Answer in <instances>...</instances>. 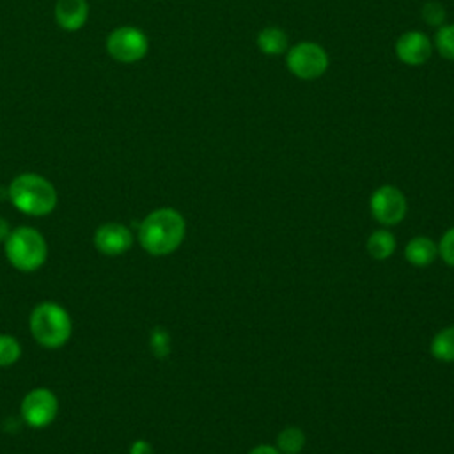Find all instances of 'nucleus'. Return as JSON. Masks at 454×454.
<instances>
[{
	"instance_id": "f257e3e1",
	"label": "nucleus",
	"mask_w": 454,
	"mask_h": 454,
	"mask_svg": "<svg viewBox=\"0 0 454 454\" xmlns=\"http://www.w3.org/2000/svg\"><path fill=\"white\" fill-rule=\"evenodd\" d=\"M186 234V222L177 209L151 211L138 227V241L151 255H168L179 248Z\"/></svg>"
},
{
	"instance_id": "f03ea898",
	"label": "nucleus",
	"mask_w": 454,
	"mask_h": 454,
	"mask_svg": "<svg viewBox=\"0 0 454 454\" xmlns=\"http://www.w3.org/2000/svg\"><path fill=\"white\" fill-rule=\"evenodd\" d=\"M7 197L18 211L30 216L50 215L57 206L55 186L34 172L16 176L7 188Z\"/></svg>"
},
{
	"instance_id": "7ed1b4c3",
	"label": "nucleus",
	"mask_w": 454,
	"mask_h": 454,
	"mask_svg": "<svg viewBox=\"0 0 454 454\" xmlns=\"http://www.w3.org/2000/svg\"><path fill=\"white\" fill-rule=\"evenodd\" d=\"M28 326L37 344L48 349H57L64 346L73 332V321L69 312L55 301L37 303L32 309Z\"/></svg>"
},
{
	"instance_id": "20e7f679",
	"label": "nucleus",
	"mask_w": 454,
	"mask_h": 454,
	"mask_svg": "<svg viewBox=\"0 0 454 454\" xmlns=\"http://www.w3.org/2000/svg\"><path fill=\"white\" fill-rule=\"evenodd\" d=\"M5 243L7 261L20 271L39 270L48 255V245L44 236L28 225L16 227L9 232Z\"/></svg>"
},
{
	"instance_id": "39448f33",
	"label": "nucleus",
	"mask_w": 454,
	"mask_h": 454,
	"mask_svg": "<svg viewBox=\"0 0 454 454\" xmlns=\"http://www.w3.org/2000/svg\"><path fill=\"white\" fill-rule=\"evenodd\" d=\"M286 66L300 80H316L328 69V55L317 43L301 41L287 50Z\"/></svg>"
},
{
	"instance_id": "423d86ee",
	"label": "nucleus",
	"mask_w": 454,
	"mask_h": 454,
	"mask_svg": "<svg viewBox=\"0 0 454 454\" xmlns=\"http://www.w3.org/2000/svg\"><path fill=\"white\" fill-rule=\"evenodd\" d=\"M369 207L376 222H380L381 225L392 227L401 223V220L406 216L408 202L404 193L399 188L392 184H383L372 192Z\"/></svg>"
},
{
	"instance_id": "0eeeda50",
	"label": "nucleus",
	"mask_w": 454,
	"mask_h": 454,
	"mask_svg": "<svg viewBox=\"0 0 454 454\" xmlns=\"http://www.w3.org/2000/svg\"><path fill=\"white\" fill-rule=\"evenodd\" d=\"M149 48L145 34L137 27H119L110 32L106 39V50L112 59L131 64L145 57Z\"/></svg>"
},
{
	"instance_id": "6e6552de",
	"label": "nucleus",
	"mask_w": 454,
	"mask_h": 454,
	"mask_svg": "<svg viewBox=\"0 0 454 454\" xmlns=\"http://www.w3.org/2000/svg\"><path fill=\"white\" fill-rule=\"evenodd\" d=\"M21 419L30 427H46L51 424L59 411L57 395L44 387L30 390L21 401Z\"/></svg>"
},
{
	"instance_id": "1a4fd4ad",
	"label": "nucleus",
	"mask_w": 454,
	"mask_h": 454,
	"mask_svg": "<svg viewBox=\"0 0 454 454\" xmlns=\"http://www.w3.org/2000/svg\"><path fill=\"white\" fill-rule=\"evenodd\" d=\"M131 245H133L131 231L119 222L103 223L94 232V247L98 248V252L105 255H121L126 250H129Z\"/></svg>"
},
{
	"instance_id": "9d476101",
	"label": "nucleus",
	"mask_w": 454,
	"mask_h": 454,
	"mask_svg": "<svg viewBox=\"0 0 454 454\" xmlns=\"http://www.w3.org/2000/svg\"><path fill=\"white\" fill-rule=\"evenodd\" d=\"M433 53L431 39L419 30H410L399 35L395 41V55L408 66H420L429 60Z\"/></svg>"
},
{
	"instance_id": "9b49d317",
	"label": "nucleus",
	"mask_w": 454,
	"mask_h": 454,
	"mask_svg": "<svg viewBox=\"0 0 454 454\" xmlns=\"http://www.w3.org/2000/svg\"><path fill=\"white\" fill-rule=\"evenodd\" d=\"M55 21L67 32L80 30L89 16V4L85 0H57Z\"/></svg>"
},
{
	"instance_id": "f8f14e48",
	"label": "nucleus",
	"mask_w": 454,
	"mask_h": 454,
	"mask_svg": "<svg viewBox=\"0 0 454 454\" xmlns=\"http://www.w3.org/2000/svg\"><path fill=\"white\" fill-rule=\"evenodd\" d=\"M438 255V245L427 236H415L406 243L404 257L411 266L426 268Z\"/></svg>"
},
{
	"instance_id": "ddd939ff",
	"label": "nucleus",
	"mask_w": 454,
	"mask_h": 454,
	"mask_svg": "<svg viewBox=\"0 0 454 454\" xmlns=\"http://www.w3.org/2000/svg\"><path fill=\"white\" fill-rule=\"evenodd\" d=\"M257 48L264 55H280L287 51L289 39L287 34L278 27H266L257 34Z\"/></svg>"
},
{
	"instance_id": "4468645a",
	"label": "nucleus",
	"mask_w": 454,
	"mask_h": 454,
	"mask_svg": "<svg viewBox=\"0 0 454 454\" xmlns=\"http://www.w3.org/2000/svg\"><path fill=\"white\" fill-rule=\"evenodd\" d=\"M395 250V238L388 231H374L367 238V252L376 261L388 259Z\"/></svg>"
},
{
	"instance_id": "2eb2a0df",
	"label": "nucleus",
	"mask_w": 454,
	"mask_h": 454,
	"mask_svg": "<svg viewBox=\"0 0 454 454\" xmlns=\"http://www.w3.org/2000/svg\"><path fill=\"white\" fill-rule=\"evenodd\" d=\"M431 355L440 362H454V326L442 328L431 340Z\"/></svg>"
},
{
	"instance_id": "dca6fc26",
	"label": "nucleus",
	"mask_w": 454,
	"mask_h": 454,
	"mask_svg": "<svg viewBox=\"0 0 454 454\" xmlns=\"http://www.w3.org/2000/svg\"><path fill=\"white\" fill-rule=\"evenodd\" d=\"M305 445V433L296 426L284 427L277 436V449L280 454H298Z\"/></svg>"
},
{
	"instance_id": "f3484780",
	"label": "nucleus",
	"mask_w": 454,
	"mask_h": 454,
	"mask_svg": "<svg viewBox=\"0 0 454 454\" xmlns=\"http://www.w3.org/2000/svg\"><path fill=\"white\" fill-rule=\"evenodd\" d=\"M21 356L20 342L7 333H0V367L14 365Z\"/></svg>"
},
{
	"instance_id": "a211bd4d",
	"label": "nucleus",
	"mask_w": 454,
	"mask_h": 454,
	"mask_svg": "<svg viewBox=\"0 0 454 454\" xmlns=\"http://www.w3.org/2000/svg\"><path fill=\"white\" fill-rule=\"evenodd\" d=\"M434 46L443 59L454 60V23L442 25L438 28L434 37Z\"/></svg>"
},
{
	"instance_id": "6ab92c4d",
	"label": "nucleus",
	"mask_w": 454,
	"mask_h": 454,
	"mask_svg": "<svg viewBox=\"0 0 454 454\" xmlns=\"http://www.w3.org/2000/svg\"><path fill=\"white\" fill-rule=\"evenodd\" d=\"M149 344H151V351H153L154 356L165 358L170 353V335H168V332L161 326H156L151 332Z\"/></svg>"
},
{
	"instance_id": "aec40b11",
	"label": "nucleus",
	"mask_w": 454,
	"mask_h": 454,
	"mask_svg": "<svg viewBox=\"0 0 454 454\" xmlns=\"http://www.w3.org/2000/svg\"><path fill=\"white\" fill-rule=\"evenodd\" d=\"M422 18L431 27H442V23L445 20V9H443V5L440 2L429 0L422 7Z\"/></svg>"
},
{
	"instance_id": "412c9836",
	"label": "nucleus",
	"mask_w": 454,
	"mask_h": 454,
	"mask_svg": "<svg viewBox=\"0 0 454 454\" xmlns=\"http://www.w3.org/2000/svg\"><path fill=\"white\" fill-rule=\"evenodd\" d=\"M438 255L447 266L454 268V227L443 232V236L438 241Z\"/></svg>"
},
{
	"instance_id": "4be33fe9",
	"label": "nucleus",
	"mask_w": 454,
	"mask_h": 454,
	"mask_svg": "<svg viewBox=\"0 0 454 454\" xmlns=\"http://www.w3.org/2000/svg\"><path fill=\"white\" fill-rule=\"evenodd\" d=\"M128 454H154V449L147 440H137L131 443Z\"/></svg>"
},
{
	"instance_id": "5701e85b",
	"label": "nucleus",
	"mask_w": 454,
	"mask_h": 454,
	"mask_svg": "<svg viewBox=\"0 0 454 454\" xmlns=\"http://www.w3.org/2000/svg\"><path fill=\"white\" fill-rule=\"evenodd\" d=\"M248 454H280V450L273 445H268V443H262V445H257L254 447Z\"/></svg>"
},
{
	"instance_id": "b1692460",
	"label": "nucleus",
	"mask_w": 454,
	"mask_h": 454,
	"mask_svg": "<svg viewBox=\"0 0 454 454\" xmlns=\"http://www.w3.org/2000/svg\"><path fill=\"white\" fill-rule=\"evenodd\" d=\"M9 232H11L9 222H7L4 216H0V241H5L7 236H9Z\"/></svg>"
}]
</instances>
